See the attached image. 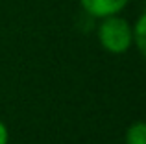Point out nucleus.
<instances>
[{
  "label": "nucleus",
  "instance_id": "nucleus-5",
  "mask_svg": "<svg viewBox=\"0 0 146 144\" xmlns=\"http://www.w3.org/2000/svg\"><path fill=\"white\" fill-rule=\"evenodd\" d=\"M9 142V129L7 126L0 120V144H7Z\"/></svg>",
  "mask_w": 146,
  "mask_h": 144
},
{
  "label": "nucleus",
  "instance_id": "nucleus-3",
  "mask_svg": "<svg viewBox=\"0 0 146 144\" xmlns=\"http://www.w3.org/2000/svg\"><path fill=\"white\" fill-rule=\"evenodd\" d=\"M133 26V44L137 46L139 54L146 59V11L139 15Z\"/></svg>",
  "mask_w": 146,
  "mask_h": 144
},
{
  "label": "nucleus",
  "instance_id": "nucleus-2",
  "mask_svg": "<svg viewBox=\"0 0 146 144\" xmlns=\"http://www.w3.org/2000/svg\"><path fill=\"white\" fill-rule=\"evenodd\" d=\"M131 0H80V6L87 15L94 18H104L109 15H118L126 9Z\"/></svg>",
  "mask_w": 146,
  "mask_h": 144
},
{
  "label": "nucleus",
  "instance_id": "nucleus-1",
  "mask_svg": "<svg viewBox=\"0 0 146 144\" xmlns=\"http://www.w3.org/2000/svg\"><path fill=\"white\" fill-rule=\"evenodd\" d=\"M98 41L106 52L122 55L133 46V26L120 13L104 17L98 24Z\"/></svg>",
  "mask_w": 146,
  "mask_h": 144
},
{
  "label": "nucleus",
  "instance_id": "nucleus-4",
  "mask_svg": "<svg viewBox=\"0 0 146 144\" xmlns=\"http://www.w3.org/2000/svg\"><path fill=\"white\" fill-rule=\"evenodd\" d=\"M124 144H146V122L137 120L126 129Z\"/></svg>",
  "mask_w": 146,
  "mask_h": 144
}]
</instances>
